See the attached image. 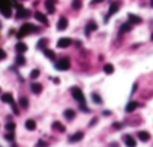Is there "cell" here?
<instances>
[{"label": "cell", "mask_w": 153, "mask_h": 147, "mask_svg": "<svg viewBox=\"0 0 153 147\" xmlns=\"http://www.w3.org/2000/svg\"><path fill=\"white\" fill-rule=\"evenodd\" d=\"M36 30H38V29L35 27L33 24H29V23H27V24H23V27L20 29V32H18L17 36L21 39V38H24L25 35H29V33H32V32H36Z\"/></svg>", "instance_id": "obj_1"}, {"label": "cell", "mask_w": 153, "mask_h": 147, "mask_svg": "<svg viewBox=\"0 0 153 147\" xmlns=\"http://www.w3.org/2000/svg\"><path fill=\"white\" fill-rule=\"evenodd\" d=\"M104 72H105V74H113V72H114V66H113L111 63H107V65L104 66Z\"/></svg>", "instance_id": "obj_25"}, {"label": "cell", "mask_w": 153, "mask_h": 147, "mask_svg": "<svg viewBox=\"0 0 153 147\" xmlns=\"http://www.w3.org/2000/svg\"><path fill=\"white\" fill-rule=\"evenodd\" d=\"M2 101L8 102V104H12V102H14V96H12L11 93H5V95H2Z\"/></svg>", "instance_id": "obj_20"}, {"label": "cell", "mask_w": 153, "mask_h": 147, "mask_svg": "<svg viewBox=\"0 0 153 147\" xmlns=\"http://www.w3.org/2000/svg\"><path fill=\"white\" fill-rule=\"evenodd\" d=\"M127 20H129L132 24H140V23H141V18L137 17V15H134V14H129V15H127Z\"/></svg>", "instance_id": "obj_19"}, {"label": "cell", "mask_w": 153, "mask_h": 147, "mask_svg": "<svg viewBox=\"0 0 153 147\" xmlns=\"http://www.w3.org/2000/svg\"><path fill=\"white\" fill-rule=\"evenodd\" d=\"M81 0H74V2H72V8L74 9H81Z\"/></svg>", "instance_id": "obj_29"}, {"label": "cell", "mask_w": 153, "mask_h": 147, "mask_svg": "<svg viewBox=\"0 0 153 147\" xmlns=\"http://www.w3.org/2000/svg\"><path fill=\"white\" fill-rule=\"evenodd\" d=\"M131 30H132V23H125L120 27V33H126V32H131Z\"/></svg>", "instance_id": "obj_18"}, {"label": "cell", "mask_w": 153, "mask_h": 147, "mask_svg": "<svg viewBox=\"0 0 153 147\" xmlns=\"http://www.w3.org/2000/svg\"><path fill=\"white\" fill-rule=\"evenodd\" d=\"M138 138L141 140V141H149L150 140V134L146 132V131H140L138 132Z\"/></svg>", "instance_id": "obj_15"}, {"label": "cell", "mask_w": 153, "mask_h": 147, "mask_svg": "<svg viewBox=\"0 0 153 147\" xmlns=\"http://www.w3.org/2000/svg\"><path fill=\"white\" fill-rule=\"evenodd\" d=\"M21 2H23V0H21Z\"/></svg>", "instance_id": "obj_41"}, {"label": "cell", "mask_w": 153, "mask_h": 147, "mask_svg": "<svg viewBox=\"0 0 153 147\" xmlns=\"http://www.w3.org/2000/svg\"><path fill=\"white\" fill-rule=\"evenodd\" d=\"M69 66H71L69 59H68V57H62V59L57 60V63H56V69H59V71H66V69H69Z\"/></svg>", "instance_id": "obj_2"}, {"label": "cell", "mask_w": 153, "mask_h": 147, "mask_svg": "<svg viewBox=\"0 0 153 147\" xmlns=\"http://www.w3.org/2000/svg\"><path fill=\"white\" fill-rule=\"evenodd\" d=\"M117 11H119V3H117V2H113V3H111V6H110V11H108V17H107V20H108L111 15L116 14Z\"/></svg>", "instance_id": "obj_7"}, {"label": "cell", "mask_w": 153, "mask_h": 147, "mask_svg": "<svg viewBox=\"0 0 153 147\" xmlns=\"http://www.w3.org/2000/svg\"><path fill=\"white\" fill-rule=\"evenodd\" d=\"M92 101L96 102V104H99V105L102 104V99H101V96L98 95V93H92Z\"/></svg>", "instance_id": "obj_26"}, {"label": "cell", "mask_w": 153, "mask_h": 147, "mask_svg": "<svg viewBox=\"0 0 153 147\" xmlns=\"http://www.w3.org/2000/svg\"><path fill=\"white\" fill-rule=\"evenodd\" d=\"M25 128L29 131H35L36 129V122L35 120H27V122H25Z\"/></svg>", "instance_id": "obj_21"}, {"label": "cell", "mask_w": 153, "mask_h": 147, "mask_svg": "<svg viewBox=\"0 0 153 147\" xmlns=\"http://www.w3.org/2000/svg\"><path fill=\"white\" fill-rule=\"evenodd\" d=\"M71 93H72V96L75 101H78V102H84V95H83V92L80 87H72L71 89Z\"/></svg>", "instance_id": "obj_3"}, {"label": "cell", "mask_w": 153, "mask_h": 147, "mask_svg": "<svg viewBox=\"0 0 153 147\" xmlns=\"http://www.w3.org/2000/svg\"><path fill=\"white\" fill-rule=\"evenodd\" d=\"M5 138H6V140H9V141H14V135H12V132L6 134V135H5Z\"/></svg>", "instance_id": "obj_34"}, {"label": "cell", "mask_w": 153, "mask_h": 147, "mask_svg": "<svg viewBox=\"0 0 153 147\" xmlns=\"http://www.w3.org/2000/svg\"><path fill=\"white\" fill-rule=\"evenodd\" d=\"M32 14L27 11V9H24V8H20L18 9V14H17V18H29Z\"/></svg>", "instance_id": "obj_6"}, {"label": "cell", "mask_w": 153, "mask_h": 147, "mask_svg": "<svg viewBox=\"0 0 153 147\" xmlns=\"http://www.w3.org/2000/svg\"><path fill=\"white\" fill-rule=\"evenodd\" d=\"M138 108V102H129V104H127L126 105V113H132L134 110H137Z\"/></svg>", "instance_id": "obj_16"}, {"label": "cell", "mask_w": 153, "mask_h": 147, "mask_svg": "<svg viewBox=\"0 0 153 147\" xmlns=\"http://www.w3.org/2000/svg\"><path fill=\"white\" fill-rule=\"evenodd\" d=\"M38 77H39V71H38V69H35V71L30 72V78H32V80H35V78H38Z\"/></svg>", "instance_id": "obj_31"}, {"label": "cell", "mask_w": 153, "mask_h": 147, "mask_svg": "<svg viewBox=\"0 0 153 147\" xmlns=\"http://www.w3.org/2000/svg\"><path fill=\"white\" fill-rule=\"evenodd\" d=\"M68 27V20L66 18H60L57 23V30H65Z\"/></svg>", "instance_id": "obj_12"}, {"label": "cell", "mask_w": 153, "mask_h": 147, "mask_svg": "<svg viewBox=\"0 0 153 147\" xmlns=\"http://www.w3.org/2000/svg\"><path fill=\"white\" fill-rule=\"evenodd\" d=\"M120 126H122V125H120V123H114V125H113V128H116V129H119V128H120Z\"/></svg>", "instance_id": "obj_39"}, {"label": "cell", "mask_w": 153, "mask_h": 147, "mask_svg": "<svg viewBox=\"0 0 153 147\" xmlns=\"http://www.w3.org/2000/svg\"><path fill=\"white\" fill-rule=\"evenodd\" d=\"M6 129H8V132H14V129H15V123H14V122H9V123L6 125Z\"/></svg>", "instance_id": "obj_30"}, {"label": "cell", "mask_w": 153, "mask_h": 147, "mask_svg": "<svg viewBox=\"0 0 153 147\" xmlns=\"http://www.w3.org/2000/svg\"><path fill=\"white\" fill-rule=\"evenodd\" d=\"M5 59H6V53L0 48V60H5Z\"/></svg>", "instance_id": "obj_35"}, {"label": "cell", "mask_w": 153, "mask_h": 147, "mask_svg": "<svg viewBox=\"0 0 153 147\" xmlns=\"http://www.w3.org/2000/svg\"><path fill=\"white\" fill-rule=\"evenodd\" d=\"M137 87H138V84H134V87H132V93H131V95H134V93L137 92Z\"/></svg>", "instance_id": "obj_37"}, {"label": "cell", "mask_w": 153, "mask_h": 147, "mask_svg": "<svg viewBox=\"0 0 153 147\" xmlns=\"http://www.w3.org/2000/svg\"><path fill=\"white\" fill-rule=\"evenodd\" d=\"M32 92L36 93V95H39V93L42 92V86L39 83H32Z\"/></svg>", "instance_id": "obj_17"}, {"label": "cell", "mask_w": 153, "mask_h": 147, "mask_svg": "<svg viewBox=\"0 0 153 147\" xmlns=\"http://www.w3.org/2000/svg\"><path fill=\"white\" fill-rule=\"evenodd\" d=\"M44 54H45L48 59H51V60H54V59H56L54 51H51V50H47V48H45V50H44Z\"/></svg>", "instance_id": "obj_24"}, {"label": "cell", "mask_w": 153, "mask_h": 147, "mask_svg": "<svg viewBox=\"0 0 153 147\" xmlns=\"http://www.w3.org/2000/svg\"><path fill=\"white\" fill-rule=\"evenodd\" d=\"M98 29V24L95 23V21H90L87 24V27H86V33L87 35H90V32H93V30H96Z\"/></svg>", "instance_id": "obj_14"}, {"label": "cell", "mask_w": 153, "mask_h": 147, "mask_svg": "<svg viewBox=\"0 0 153 147\" xmlns=\"http://www.w3.org/2000/svg\"><path fill=\"white\" fill-rule=\"evenodd\" d=\"M20 105H21L23 108L25 110V108H27V107H29V101L25 99V98H20Z\"/></svg>", "instance_id": "obj_28"}, {"label": "cell", "mask_w": 153, "mask_h": 147, "mask_svg": "<svg viewBox=\"0 0 153 147\" xmlns=\"http://www.w3.org/2000/svg\"><path fill=\"white\" fill-rule=\"evenodd\" d=\"M65 117L68 119V120H74V117H75V111L74 110H65Z\"/></svg>", "instance_id": "obj_23"}, {"label": "cell", "mask_w": 153, "mask_h": 147, "mask_svg": "<svg viewBox=\"0 0 153 147\" xmlns=\"http://www.w3.org/2000/svg\"><path fill=\"white\" fill-rule=\"evenodd\" d=\"M54 2L56 0H45V8L48 11V14H54Z\"/></svg>", "instance_id": "obj_9"}, {"label": "cell", "mask_w": 153, "mask_h": 147, "mask_svg": "<svg viewBox=\"0 0 153 147\" xmlns=\"http://www.w3.org/2000/svg\"><path fill=\"white\" fill-rule=\"evenodd\" d=\"M15 50H17V53H18V54H23V53H25V51H27V45H25V44H23V42H18V44L15 45Z\"/></svg>", "instance_id": "obj_13"}, {"label": "cell", "mask_w": 153, "mask_h": 147, "mask_svg": "<svg viewBox=\"0 0 153 147\" xmlns=\"http://www.w3.org/2000/svg\"><path fill=\"white\" fill-rule=\"evenodd\" d=\"M15 62H17V65L23 66V65L25 63V59L23 57V54H18V56H17V59H15Z\"/></svg>", "instance_id": "obj_27"}, {"label": "cell", "mask_w": 153, "mask_h": 147, "mask_svg": "<svg viewBox=\"0 0 153 147\" xmlns=\"http://www.w3.org/2000/svg\"><path fill=\"white\" fill-rule=\"evenodd\" d=\"M101 2H104V0H92V5H96V3H101Z\"/></svg>", "instance_id": "obj_38"}, {"label": "cell", "mask_w": 153, "mask_h": 147, "mask_svg": "<svg viewBox=\"0 0 153 147\" xmlns=\"http://www.w3.org/2000/svg\"><path fill=\"white\" fill-rule=\"evenodd\" d=\"M44 44H47V39H41V41L38 42V48H42V47H44Z\"/></svg>", "instance_id": "obj_33"}, {"label": "cell", "mask_w": 153, "mask_h": 147, "mask_svg": "<svg viewBox=\"0 0 153 147\" xmlns=\"http://www.w3.org/2000/svg\"><path fill=\"white\" fill-rule=\"evenodd\" d=\"M35 18H36L38 21H41L42 24H45V26L48 24V18L42 14V12H35Z\"/></svg>", "instance_id": "obj_8"}, {"label": "cell", "mask_w": 153, "mask_h": 147, "mask_svg": "<svg viewBox=\"0 0 153 147\" xmlns=\"http://www.w3.org/2000/svg\"><path fill=\"white\" fill-rule=\"evenodd\" d=\"M53 129L54 131H59V132H65V126H63L60 122H54L53 123Z\"/></svg>", "instance_id": "obj_22"}, {"label": "cell", "mask_w": 153, "mask_h": 147, "mask_svg": "<svg viewBox=\"0 0 153 147\" xmlns=\"http://www.w3.org/2000/svg\"><path fill=\"white\" fill-rule=\"evenodd\" d=\"M47 146H48V144H47L45 141H38V143H36V147H47Z\"/></svg>", "instance_id": "obj_32"}, {"label": "cell", "mask_w": 153, "mask_h": 147, "mask_svg": "<svg viewBox=\"0 0 153 147\" xmlns=\"http://www.w3.org/2000/svg\"><path fill=\"white\" fill-rule=\"evenodd\" d=\"M0 11H2L3 17H6V18H9V17L12 15V11H11V3H6V5H3V6H0Z\"/></svg>", "instance_id": "obj_5"}, {"label": "cell", "mask_w": 153, "mask_h": 147, "mask_svg": "<svg viewBox=\"0 0 153 147\" xmlns=\"http://www.w3.org/2000/svg\"><path fill=\"white\" fill-rule=\"evenodd\" d=\"M125 144H126L127 147H135V146H137V141H135L131 135H125Z\"/></svg>", "instance_id": "obj_11"}, {"label": "cell", "mask_w": 153, "mask_h": 147, "mask_svg": "<svg viewBox=\"0 0 153 147\" xmlns=\"http://www.w3.org/2000/svg\"><path fill=\"white\" fill-rule=\"evenodd\" d=\"M150 38H152V41H153V33H152V36H150Z\"/></svg>", "instance_id": "obj_40"}, {"label": "cell", "mask_w": 153, "mask_h": 147, "mask_svg": "<svg viewBox=\"0 0 153 147\" xmlns=\"http://www.w3.org/2000/svg\"><path fill=\"white\" fill-rule=\"evenodd\" d=\"M83 137H84V134H83V132H76V134H74V135H71V137H69V141H71V143L81 141V140H83Z\"/></svg>", "instance_id": "obj_10"}, {"label": "cell", "mask_w": 153, "mask_h": 147, "mask_svg": "<svg viewBox=\"0 0 153 147\" xmlns=\"http://www.w3.org/2000/svg\"><path fill=\"white\" fill-rule=\"evenodd\" d=\"M11 105H12V111H14V113H15V114H18V113H20V111H18V107H17V105H15V104H14V102H12V104H11Z\"/></svg>", "instance_id": "obj_36"}, {"label": "cell", "mask_w": 153, "mask_h": 147, "mask_svg": "<svg viewBox=\"0 0 153 147\" xmlns=\"http://www.w3.org/2000/svg\"><path fill=\"white\" fill-rule=\"evenodd\" d=\"M71 44H72V41H71L69 38H62V39H59L57 47H59V48H68Z\"/></svg>", "instance_id": "obj_4"}]
</instances>
